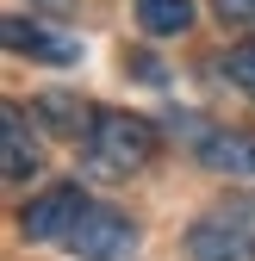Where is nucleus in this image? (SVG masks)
I'll list each match as a JSON object with an SVG mask.
<instances>
[{
    "instance_id": "39448f33",
    "label": "nucleus",
    "mask_w": 255,
    "mask_h": 261,
    "mask_svg": "<svg viewBox=\"0 0 255 261\" xmlns=\"http://www.w3.org/2000/svg\"><path fill=\"white\" fill-rule=\"evenodd\" d=\"M199 162L212 174H231V180H255V137H243V130L231 124H206L199 137H193Z\"/></svg>"
},
{
    "instance_id": "423d86ee",
    "label": "nucleus",
    "mask_w": 255,
    "mask_h": 261,
    "mask_svg": "<svg viewBox=\"0 0 255 261\" xmlns=\"http://www.w3.org/2000/svg\"><path fill=\"white\" fill-rule=\"evenodd\" d=\"M0 168H7V180H31V174H44V149L38 137H31V124L19 106L0 112Z\"/></svg>"
},
{
    "instance_id": "f03ea898",
    "label": "nucleus",
    "mask_w": 255,
    "mask_h": 261,
    "mask_svg": "<svg viewBox=\"0 0 255 261\" xmlns=\"http://www.w3.org/2000/svg\"><path fill=\"white\" fill-rule=\"evenodd\" d=\"M137 243V224L124 218V212H112V205H87L81 212V224L69 230V255H81V261H118L124 249Z\"/></svg>"
},
{
    "instance_id": "1a4fd4ad",
    "label": "nucleus",
    "mask_w": 255,
    "mask_h": 261,
    "mask_svg": "<svg viewBox=\"0 0 255 261\" xmlns=\"http://www.w3.org/2000/svg\"><path fill=\"white\" fill-rule=\"evenodd\" d=\"M143 38H187L193 31V0H137Z\"/></svg>"
},
{
    "instance_id": "7ed1b4c3",
    "label": "nucleus",
    "mask_w": 255,
    "mask_h": 261,
    "mask_svg": "<svg viewBox=\"0 0 255 261\" xmlns=\"http://www.w3.org/2000/svg\"><path fill=\"white\" fill-rule=\"evenodd\" d=\"M87 199H81V187H50L38 193L25 212H19V237L25 243H69V230L81 224Z\"/></svg>"
},
{
    "instance_id": "20e7f679",
    "label": "nucleus",
    "mask_w": 255,
    "mask_h": 261,
    "mask_svg": "<svg viewBox=\"0 0 255 261\" xmlns=\"http://www.w3.org/2000/svg\"><path fill=\"white\" fill-rule=\"evenodd\" d=\"M187 255L193 261H255V224L243 218H206L187 230Z\"/></svg>"
},
{
    "instance_id": "9d476101",
    "label": "nucleus",
    "mask_w": 255,
    "mask_h": 261,
    "mask_svg": "<svg viewBox=\"0 0 255 261\" xmlns=\"http://www.w3.org/2000/svg\"><path fill=\"white\" fill-rule=\"evenodd\" d=\"M218 75H224L237 93H249V100H255V44H231L224 56H218Z\"/></svg>"
},
{
    "instance_id": "f257e3e1",
    "label": "nucleus",
    "mask_w": 255,
    "mask_h": 261,
    "mask_svg": "<svg viewBox=\"0 0 255 261\" xmlns=\"http://www.w3.org/2000/svg\"><path fill=\"white\" fill-rule=\"evenodd\" d=\"M156 155V124L137 112H100L87 130V174L100 180H131Z\"/></svg>"
},
{
    "instance_id": "6e6552de",
    "label": "nucleus",
    "mask_w": 255,
    "mask_h": 261,
    "mask_svg": "<svg viewBox=\"0 0 255 261\" xmlns=\"http://www.w3.org/2000/svg\"><path fill=\"white\" fill-rule=\"evenodd\" d=\"M7 44H13L19 56H44V62H75V56H81L75 38H50L38 19H7Z\"/></svg>"
},
{
    "instance_id": "0eeeda50",
    "label": "nucleus",
    "mask_w": 255,
    "mask_h": 261,
    "mask_svg": "<svg viewBox=\"0 0 255 261\" xmlns=\"http://www.w3.org/2000/svg\"><path fill=\"white\" fill-rule=\"evenodd\" d=\"M31 112H38L56 137H87L93 118H100V112L81 100V93H38V100H31Z\"/></svg>"
},
{
    "instance_id": "9b49d317",
    "label": "nucleus",
    "mask_w": 255,
    "mask_h": 261,
    "mask_svg": "<svg viewBox=\"0 0 255 261\" xmlns=\"http://www.w3.org/2000/svg\"><path fill=\"white\" fill-rule=\"evenodd\" d=\"M224 25H255V0H212Z\"/></svg>"
}]
</instances>
